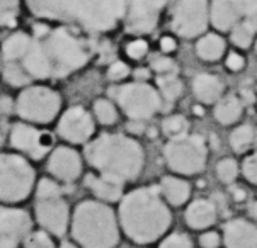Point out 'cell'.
<instances>
[{
	"mask_svg": "<svg viewBox=\"0 0 257 248\" xmlns=\"http://www.w3.org/2000/svg\"><path fill=\"white\" fill-rule=\"evenodd\" d=\"M167 167L177 175H198L206 168L208 145L201 134H184L172 138L164 148Z\"/></svg>",
	"mask_w": 257,
	"mask_h": 248,
	"instance_id": "6",
	"label": "cell"
},
{
	"mask_svg": "<svg viewBox=\"0 0 257 248\" xmlns=\"http://www.w3.org/2000/svg\"><path fill=\"white\" fill-rule=\"evenodd\" d=\"M247 212H249L250 219L257 224V201H252L249 206H247Z\"/></svg>",
	"mask_w": 257,
	"mask_h": 248,
	"instance_id": "48",
	"label": "cell"
},
{
	"mask_svg": "<svg viewBox=\"0 0 257 248\" xmlns=\"http://www.w3.org/2000/svg\"><path fill=\"white\" fill-rule=\"evenodd\" d=\"M159 248H194V243L186 233H171L164 238Z\"/></svg>",
	"mask_w": 257,
	"mask_h": 248,
	"instance_id": "34",
	"label": "cell"
},
{
	"mask_svg": "<svg viewBox=\"0 0 257 248\" xmlns=\"http://www.w3.org/2000/svg\"><path fill=\"white\" fill-rule=\"evenodd\" d=\"M60 248H77V246L73 245V243H68V241H65V243H62V245H60Z\"/></svg>",
	"mask_w": 257,
	"mask_h": 248,
	"instance_id": "51",
	"label": "cell"
},
{
	"mask_svg": "<svg viewBox=\"0 0 257 248\" xmlns=\"http://www.w3.org/2000/svg\"><path fill=\"white\" fill-rule=\"evenodd\" d=\"M34 170L23 156L0 155V201H24L33 190Z\"/></svg>",
	"mask_w": 257,
	"mask_h": 248,
	"instance_id": "8",
	"label": "cell"
},
{
	"mask_svg": "<svg viewBox=\"0 0 257 248\" xmlns=\"http://www.w3.org/2000/svg\"><path fill=\"white\" fill-rule=\"evenodd\" d=\"M160 50L165 55H171L177 50V41L172 36H162L160 38Z\"/></svg>",
	"mask_w": 257,
	"mask_h": 248,
	"instance_id": "44",
	"label": "cell"
},
{
	"mask_svg": "<svg viewBox=\"0 0 257 248\" xmlns=\"http://www.w3.org/2000/svg\"><path fill=\"white\" fill-rule=\"evenodd\" d=\"M56 195H62V189H60L58 184H55L53 180L50 178H43L41 182L38 184L36 189V197H56Z\"/></svg>",
	"mask_w": 257,
	"mask_h": 248,
	"instance_id": "38",
	"label": "cell"
},
{
	"mask_svg": "<svg viewBox=\"0 0 257 248\" xmlns=\"http://www.w3.org/2000/svg\"><path fill=\"white\" fill-rule=\"evenodd\" d=\"M85 185L90 189L95 197L101 199V202H116L123 199V184L114 180H109L101 175H89L85 177Z\"/></svg>",
	"mask_w": 257,
	"mask_h": 248,
	"instance_id": "23",
	"label": "cell"
},
{
	"mask_svg": "<svg viewBox=\"0 0 257 248\" xmlns=\"http://www.w3.org/2000/svg\"><path fill=\"white\" fill-rule=\"evenodd\" d=\"M117 221L130 240L148 245L169 231L172 214L157 187H140L123 195Z\"/></svg>",
	"mask_w": 257,
	"mask_h": 248,
	"instance_id": "2",
	"label": "cell"
},
{
	"mask_svg": "<svg viewBox=\"0 0 257 248\" xmlns=\"http://www.w3.org/2000/svg\"><path fill=\"white\" fill-rule=\"evenodd\" d=\"M19 0H0V26H14Z\"/></svg>",
	"mask_w": 257,
	"mask_h": 248,
	"instance_id": "33",
	"label": "cell"
},
{
	"mask_svg": "<svg viewBox=\"0 0 257 248\" xmlns=\"http://www.w3.org/2000/svg\"><path fill=\"white\" fill-rule=\"evenodd\" d=\"M148 53V43L145 39H135V41L126 45V55L132 60H142Z\"/></svg>",
	"mask_w": 257,
	"mask_h": 248,
	"instance_id": "39",
	"label": "cell"
},
{
	"mask_svg": "<svg viewBox=\"0 0 257 248\" xmlns=\"http://www.w3.org/2000/svg\"><path fill=\"white\" fill-rule=\"evenodd\" d=\"M85 156L99 175L119 184L135 180L145 165L142 145L124 134H102L85 148Z\"/></svg>",
	"mask_w": 257,
	"mask_h": 248,
	"instance_id": "4",
	"label": "cell"
},
{
	"mask_svg": "<svg viewBox=\"0 0 257 248\" xmlns=\"http://www.w3.org/2000/svg\"><path fill=\"white\" fill-rule=\"evenodd\" d=\"M159 190H160V194H162L164 201L167 202L169 206H174V207L184 206L191 197L189 182L184 180L182 177H176V175L164 177L162 180H160Z\"/></svg>",
	"mask_w": 257,
	"mask_h": 248,
	"instance_id": "21",
	"label": "cell"
},
{
	"mask_svg": "<svg viewBox=\"0 0 257 248\" xmlns=\"http://www.w3.org/2000/svg\"><path fill=\"white\" fill-rule=\"evenodd\" d=\"M72 236L82 248H114L119 243V221L107 204L84 201L73 212Z\"/></svg>",
	"mask_w": 257,
	"mask_h": 248,
	"instance_id": "5",
	"label": "cell"
},
{
	"mask_svg": "<svg viewBox=\"0 0 257 248\" xmlns=\"http://www.w3.org/2000/svg\"><path fill=\"white\" fill-rule=\"evenodd\" d=\"M0 248H17L16 243L9 241V240H4V238H0Z\"/></svg>",
	"mask_w": 257,
	"mask_h": 248,
	"instance_id": "49",
	"label": "cell"
},
{
	"mask_svg": "<svg viewBox=\"0 0 257 248\" xmlns=\"http://www.w3.org/2000/svg\"><path fill=\"white\" fill-rule=\"evenodd\" d=\"M94 112L97 121L104 126H111L117 121V111L114 104L107 101V99H97L94 102Z\"/></svg>",
	"mask_w": 257,
	"mask_h": 248,
	"instance_id": "31",
	"label": "cell"
},
{
	"mask_svg": "<svg viewBox=\"0 0 257 248\" xmlns=\"http://www.w3.org/2000/svg\"><path fill=\"white\" fill-rule=\"evenodd\" d=\"M130 75V67L126 65L124 62H114L109 67V70H107V77L111 78V80H123Z\"/></svg>",
	"mask_w": 257,
	"mask_h": 248,
	"instance_id": "41",
	"label": "cell"
},
{
	"mask_svg": "<svg viewBox=\"0 0 257 248\" xmlns=\"http://www.w3.org/2000/svg\"><path fill=\"white\" fill-rule=\"evenodd\" d=\"M128 129L132 133H142V131H145V124H143V121H130L128 123Z\"/></svg>",
	"mask_w": 257,
	"mask_h": 248,
	"instance_id": "46",
	"label": "cell"
},
{
	"mask_svg": "<svg viewBox=\"0 0 257 248\" xmlns=\"http://www.w3.org/2000/svg\"><path fill=\"white\" fill-rule=\"evenodd\" d=\"M187 131H189V123H187V119L182 114L167 116L162 121V133L169 140L184 136V134H187Z\"/></svg>",
	"mask_w": 257,
	"mask_h": 248,
	"instance_id": "29",
	"label": "cell"
},
{
	"mask_svg": "<svg viewBox=\"0 0 257 248\" xmlns=\"http://www.w3.org/2000/svg\"><path fill=\"white\" fill-rule=\"evenodd\" d=\"M58 134L70 143H85L94 134L92 116L84 107H72L58 123Z\"/></svg>",
	"mask_w": 257,
	"mask_h": 248,
	"instance_id": "13",
	"label": "cell"
},
{
	"mask_svg": "<svg viewBox=\"0 0 257 248\" xmlns=\"http://www.w3.org/2000/svg\"><path fill=\"white\" fill-rule=\"evenodd\" d=\"M240 172H242V175L245 177L247 182L257 185V151L247 155L245 158H243V162L240 165Z\"/></svg>",
	"mask_w": 257,
	"mask_h": 248,
	"instance_id": "35",
	"label": "cell"
},
{
	"mask_svg": "<svg viewBox=\"0 0 257 248\" xmlns=\"http://www.w3.org/2000/svg\"><path fill=\"white\" fill-rule=\"evenodd\" d=\"M254 143H255V146H257V129H255V140H254Z\"/></svg>",
	"mask_w": 257,
	"mask_h": 248,
	"instance_id": "53",
	"label": "cell"
},
{
	"mask_svg": "<svg viewBox=\"0 0 257 248\" xmlns=\"http://www.w3.org/2000/svg\"><path fill=\"white\" fill-rule=\"evenodd\" d=\"M226 53V41L218 33H204L196 43V55L199 60L208 63H215L221 60Z\"/></svg>",
	"mask_w": 257,
	"mask_h": 248,
	"instance_id": "22",
	"label": "cell"
},
{
	"mask_svg": "<svg viewBox=\"0 0 257 248\" xmlns=\"http://www.w3.org/2000/svg\"><path fill=\"white\" fill-rule=\"evenodd\" d=\"M16 107L23 119L45 124L56 117L62 107V99L55 90L46 87H31L19 95Z\"/></svg>",
	"mask_w": 257,
	"mask_h": 248,
	"instance_id": "10",
	"label": "cell"
},
{
	"mask_svg": "<svg viewBox=\"0 0 257 248\" xmlns=\"http://www.w3.org/2000/svg\"><path fill=\"white\" fill-rule=\"evenodd\" d=\"M243 23H245L247 26H249V28L252 29V31H254L255 34H257V11L255 12H252L250 16H247V17H243Z\"/></svg>",
	"mask_w": 257,
	"mask_h": 248,
	"instance_id": "45",
	"label": "cell"
},
{
	"mask_svg": "<svg viewBox=\"0 0 257 248\" xmlns=\"http://www.w3.org/2000/svg\"><path fill=\"white\" fill-rule=\"evenodd\" d=\"M31 39L28 34L17 33L12 34L11 38H7V41L2 46V55L6 58V62H16V60H23L24 55L28 53Z\"/></svg>",
	"mask_w": 257,
	"mask_h": 248,
	"instance_id": "26",
	"label": "cell"
},
{
	"mask_svg": "<svg viewBox=\"0 0 257 248\" xmlns=\"http://www.w3.org/2000/svg\"><path fill=\"white\" fill-rule=\"evenodd\" d=\"M111 95L117 106L132 121H145L154 117L162 109V95L159 89L147 82H132L111 89Z\"/></svg>",
	"mask_w": 257,
	"mask_h": 248,
	"instance_id": "7",
	"label": "cell"
},
{
	"mask_svg": "<svg viewBox=\"0 0 257 248\" xmlns=\"http://www.w3.org/2000/svg\"><path fill=\"white\" fill-rule=\"evenodd\" d=\"M221 245V236L216 231H203L199 236V246L201 248H218Z\"/></svg>",
	"mask_w": 257,
	"mask_h": 248,
	"instance_id": "42",
	"label": "cell"
},
{
	"mask_svg": "<svg viewBox=\"0 0 257 248\" xmlns=\"http://www.w3.org/2000/svg\"><path fill=\"white\" fill-rule=\"evenodd\" d=\"M238 172H240V167H238V163L235 162L233 158H230V156H225V158H221L220 162L216 163V175H218L220 182H223L226 185L233 184V182L237 180Z\"/></svg>",
	"mask_w": 257,
	"mask_h": 248,
	"instance_id": "32",
	"label": "cell"
},
{
	"mask_svg": "<svg viewBox=\"0 0 257 248\" xmlns=\"http://www.w3.org/2000/svg\"><path fill=\"white\" fill-rule=\"evenodd\" d=\"M186 223L193 229H208L218 219V206L211 199H196L186 209Z\"/></svg>",
	"mask_w": 257,
	"mask_h": 248,
	"instance_id": "18",
	"label": "cell"
},
{
	"mask_svg": "<svg viewBox=\"0 0 257 248\" xmlns=\"http://www.w3.org/2000/svg\"><path fill=\"white\" fill-rule=\"evenodd\" d=\"M221 240L225 248H257V224L243 217L226 221Z\"/></svg>",
	"mask_w": 257,
	"mask_h": 248,
	"instance_id": "17",
	"label": "cell"
},
{
	"mask_svg": "<svg viewBox=\"0 0 257 248\" xmlns=\"http://www.w3.org/2000/svg\"><path fill=\"white\" fill-rule=\"evenodd\" d=\"M48 170L51 175L63 182H73L82 173V160L75 150L68 146H60L53 151L48 162Z\"/></svg>",
	"mask_w": 257,
	"mask_h": 248,
	"instance_id": "16",
	"label": "cell"
},
{
	"mask_svg": "<svg viewBox=\"0 0 257 248\" xmlns=\"http://www.w3.org/2000/svg\"><path fill=\"white\" fill-rule=\"evenodd\" d=\"M89 58V48L70 31L48 29L43 36L31 39L23 67L31 78H58L80 70Z\"/></svg>",
	"mask_w": 257,
	"mask_h": 248,
	"instance_id": "1",
	"label": "cell"
},
{
	"mask_svg": "<svg viewBox=\"0 0 257 248\" xmlns=\"http://www.w3.org/2000/svg\"><path fill=\"white\" fill-rule=\"evenodd\" d=\"M254 50H255V55H257V36H255V41H254Z\"/></svg>",
	"mask_w": 257,
	"mask_h": 248,
	"instance_id": "52",
	"label": "cell"
},
{
	"mask_svg": "<svg viewBox=\"0 0 257 248\" xmlns=\"http://www.w3.org/2000/svg\"><path fill=\"white\" fill-rule=\"evenodd\" d=\"M233 195H235V199H237V201H242V199L245 197V192H243L242 189H235L233 190Z\"/></svg>",
	"mask_w": 257,
	"mask_h": 248,
	"instance_id": "50",
	"label": "cell"
},
{
	"mask_svg": "<svg viewBox=\"0 0 257 248\" xmlns=\"http://www.w3.org/2000/svg\"><path fill=\"white\" fill-rule=\"evenodd\" d=\"M135 78H137L138 82H145L150 78V70H147V68H138L137 72H135Z\"/></svg>",
	"mask_w": 257,
	"mask_h": 248,
	"instance_id": "47",
	"label": "cell"
},
{
	"mask_svg": "<svg viewBox=\"0 0 257 248\" xmlns=\"http://www.w3.org/2000/svg\"><path fill=\"white\" fill-rule=\"evenodd\" d=\"M240 21L232 0H213L210 4V24L218 33H230Z\"/></svg>",
	"mask_w": 257,
	"mask_h": 248,
	"instance_id": "20",
	"label": "cell"
},
{
	"mask_svg": "<svg viewBox=\"0 0 257 248\" xmlns=\"http://www.w3.org/2000/svg\"><path fill=\"white\" fill-rule=\"evenodd\" d=\"M24 248H55L53 240L45 231L29 233V236L24 240Z\"/></svg>",
	"mask_w": 257,
	"mask_h": 248,
	"instance_id": "36",
	"label": "cell"
},
{
	"mask_svg": "<svg viewBox=\"0 0 257 248\" xmlns=\"http://www.w3.org/2000/svg\"><path fill=\"white\" fill-rule=\"evenodd\" d=\"M255 140V129L250 124H238L233 128V131L230 133V146L235 153H243L254 145Z\"/></svg>",
	"mask_w": 257,
	"mask_h": 248,
	"instance_id": "27",
	"label": "cell"
},
{
	"mask_svg": "<svg viewBox=\"0 0 257 248\" xmlns=\"http://www.w3.org/2000/svg\"><path fill=\"white\" fill-rule=\"evenodd\" d=\"M171 26L179 38L203 36L210 26V0H177L171 12Z\"/></svg>",
	"mask_w": 257,
	"mask_h": 248,
	"instance_id": "9",
	"label": "cell"
},
{
	"mask_svg": "<svg viewBox=\"0 0 257 248\" xmlns=\"http://www.w3.org/2000/svg\"><path fill=\"white\" fill-rule=\"evenodd\" d=\"M232 2L235 9H237L238 16H240V19L250 16L252 12L257 11V0H232Z\"/></svg>",
	"mask_w": 257,
	"mask_h": 248,
	"instance_id": "43",
	"label": "cell"
},
{
	"mask_svg": "<svg viewBox=\"0 0 257 248\" xmlns=\"http://www.w3.org/2000/svg\"><path fill=\"white\" fill-rule=\"evenodd\" d=\"M0 140H2V134H0Z\"/></svg>",
	"mask_w": 257,
	"mask_h": 248,
	"instance_id": "54",
	"label": "cell"
},
{
	"mask_svg": "<svg viewBox=\"0 0 257 248\" xmlns=\"http://www.w3.org/2000/svg\"><path fill=\"white\" fill-rule=\"evenodd\" d=\"M4 80L12 87H24L31 82V75L24 70L23 65L16 62H7L4 68Z\"/></svg>",
	"mask_w": 257,
	"mask_h": 248,
	"instance_id": "30",
	"label": "cell"
},
{
	"mask_svg": "<svg viewBox=\"0 0 257 248\" xmlns=\"http://www.w3.org/2000/svg\"><path fill=\"white\" fill-rule=\"evenodd\" d=\"M152 70H154L157 75H167V73H172L174 68H176V63L171 56L162 55V56H157V58L152 60L150 63Z\"/></svg>",
	"mask_w": 257,
	"mask_h": 248,
	"instance_id": "37",
	"label": "cell"
},
{
	"mask_svg": "<svg viewBox=\"0 0 257 248\" xmlns=\"http://www.w3.org/2000/svg\"><path fill=\"white\" fill-rule=\"evenodd\" d=\"M68 206L62 195L41 197L36 201V219L48 233L63 236L68 228Z\"/></svg>",
	"mask_w": 257,
	"mask_h": 248,
	"instance_id": "12",
	"label": "cell"
},
{
	"mask_svg": "<svg viewBox=\"0 0 257 248\" xmlns=\"http://www.w3.org/2000/svg\"><path fill=\"white\" fill-rule=\"evenodd\" d=\"M36 16L67 21L94 33L111 31L124 19L126 0H28Z\"/></svg>",
	"mask_w": 257,
	"mask_h": 248,
	"instance_id": "3",
	"label": "cell"
},
{
	"mask_svg": "<svg viewBox=\"0 0 257 248\" xmlns=\"http://www.w3.org/2000/svg\"><path fill=\"white\" fill-rule=\"evenodd\" d=\"M31 216L16 207H0V238L12 243L26 240L31 233Z\"/></svg>",
	"mask_w": 257,
	"mask_h": 248,
	"instance_id": "15",
	"label": "cell"
},
{
	"mask_svg": "<svg viewBox=\"0 0 257 248\" xmlns=\"http://www.w3.org/2000/svg\"><path fill=\"white\" fill-rule=\"evenodd\" d=\"M230 41L238 50H249L255 41V33L243 21H238L230 31Z\"/></svg>",
	"mask_w": 257,
	"mask_h": 248,
	"instance_id": "28",
	"label": "cell"
},
{
	"mask_svg": "<svg viewBox=\"0 0 257 248\" xmlns=\"http://www.w3.org/2000/svg\"><path fill=\"white\" fill-rule=\"evenodd\" d=\"M225 85L216 75L211 73H199L193 80V94L196 101L204 104V106H211L216 104L223 97Z\"/></svg>",
	"mask_w": 257,
	"mask_h": 248,
	"instance_id": "19",
	"label": "cell"
},
{
	"mask_svg": "<svg viewBox=\"0 0 257 248\" xmlns=\"http://www.w3.org/2000/svg\"><path fill=\"white\" fill-rule=\"evenodd\" d=\"M157 87H159L164 104H174L182 95V90H184V85L179 80V77L176 75V72L157 77Z\"/></svg>",
	"mask_w": 257,
	"mask_h": 248,
	"instance_id": "25",
	"label": "cell"
},
{
	"mask_svg": "<svg viewBox=\"0 0 257 248\" xmlns=\"http://www.w3.org/2000/svg\"><path fill=\"white\" fill-rule=\"evenodd\" d=\"M243 102L237 95H223L213 107V116L221 126H232L242 119Z\"/></svg>",
	"mask_w": 257,
	"mask_h": 248,
	"instance_id": "24",
	"label": "cell"
},
{
	"mask_svg": "<svg viewBox=\"0 0 257 248\" xmlns=\"http://www.w3.org/2000/svg\"><path fill=\"white\" fill-rule=\"evenodd\" d=\"M225 65L230 72H242L245 68V58H243L242 53H237V51H230L225 58Z\"/></svg>",
	"mask_w": 257,
	"mask_h": 248,
	"instance_id": "40",
	"label": "cell"
},
{
	"mask_svg": "<svg viewBox=\"0 0 257 248\" xmlns=\"http://www.w3.org/2000/svg\"><path fill=\"white\" fill-rule=\"evenodd\" d=\"M12 146L21 151H26L31 158H43L51 146V138L46 133L31 128L28 124H16L11 131Z\"/></svg>",
	"mask_w": 257,
	"mask_h": 248,
	"instance_id": "14",
	"label": "cell"
},
{
	"mask_svg": "<svg viewBox=\"0 0 257 248\" xmlns=\"http://www.w3.org/2000/svg\"><path fill=\"white\" fill-rule=\"evenodd\" d=\"M165 6L167 0H126V29L135 34L152 33Z\"/></svg>",
	"mask_w": 257,
	"mask_h": 248,
	"instance_id": "11",
	"label": "cell"
}]
</instances>
